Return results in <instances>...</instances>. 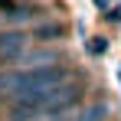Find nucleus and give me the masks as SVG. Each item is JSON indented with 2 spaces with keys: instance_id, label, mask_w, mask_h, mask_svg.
I'll return each mask as SVG.
<instances>
[{
  "instance_id": "nucleus-1",
  "label": "nucleus",
  "mask_w": 121,
  "mask_h": 121,
  "mask_svg": "<svg viewBox=\"0 0 121 121\" xmlns=\"http://www.w3.org/2000/svg\"><path fill=\"white\" fill-rule=\"evenodd\" d=\"M85 95V85L82 82H62L59 92H56V98L46 105V111H43V118H56V115H69L75 105L82 101Z\"/></svg>"
},
{
  "instance_id": "nucleus-2",
  "label": "nucleus",
  "mask_w": 121,
  "mask_h": 121,
  "mask_svg": "<svg viewBox=\"0 0 121 121\" xmlns=\"http://www.w3.org/2000/svg\"><path fill=\"white\" fill-rule=\"evenodd\" d=\"M26 43L30 39H26L23 30H3V33H0V62H3V65H13L17 56L26 49Z\"/></svg>"
},
{
  "instance_id": "nucleus-3",
  "label": "nucleus",
  "mask_w": 121,
  "mask_h": 121,
  "mask_svg": "<svg viewBox=\"0 0 121 121\" xmlns=\"http://www.w3.org/2000/svg\"><path fill=\"white\" fill-rule=\"evenodd\" d=\"M62 59H65L62 49H23L20 56H17L13 65L30 69V65H52V62H62Z\"/></svg>"
},
{
  "instance_id": "nucleus-4",
  "label": "nucleus",
  "mask_w": 121,
  "mask_h": 121,
  "mask_svg": "<svg viewBox=\"0 0 121 121\" xmlns=\"http://www.w3.org/2000/svg\"><path fill=\"white\" fill-rule=\"evenodd\" d=\"M65 36V26L62 23H39V26H33V39L36 43H56Z\"/></svg>"
},
{
  "instance_id": "nucleus-5",
  "label": "nucleus",
  "mask_w": 121,
  "mask_h": 121,
  "mask_svg": "<svg viewBox=\"0 0 121 121\" xmlns=\"http://www.w3.org/2000/svg\"><path fill=\"white\" fill-rule=\"evenodd\" d=\"M33 17V10H26V7H20V10H13V20L20 23V20H30Z\"/></svg>"
}]
</instances>
